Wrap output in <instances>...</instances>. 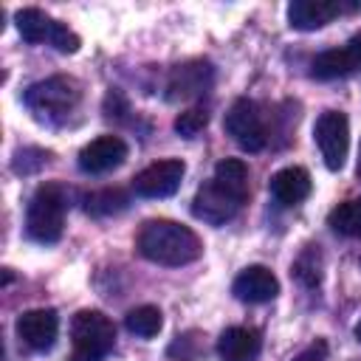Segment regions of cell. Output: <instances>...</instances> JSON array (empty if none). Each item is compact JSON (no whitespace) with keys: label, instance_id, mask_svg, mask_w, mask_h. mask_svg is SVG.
<instances>
[{"label":"cell","instance_id":"obj_1","mask_svg":"<svg viewBox=\"0 0 361 361\" xmlns=\"http://www.w3.org/2000/svg\"><path fill=\"white\" fill-rule=\"evenodd\" d=\"M138 251L144 259L166 268L189 265L203 254L200 237L175 220H147L138 231Z\"/></svg>","mask_w":361,"mask_h":361},{"label":"cell","instance_id":"obj_2","mask_svg":"<svg viewBox=\"0 0 361 361\" xmlns=\"http://www.w3.org/2000/svg\"><path fill=\"white\" fill-rule=\"evenodd\" d=\"M65 226V195L59 186H39L25 209V231L37 243H56Z\"/></svg>","mask_w":361,"mask_h":361},{"label":"cell","instance_id":"obj_3","mask_svg":"<svg viewBox=\"0 0 361 361\" xmlns=\"http://www.w3.org/2000/svg\"><path fill=\"white\" fill-rule=\"evenodd\" d=\"M23 102L39 118H62L79 104V85L71 76H51V79L34 82L25 90Z\"/></svg>","mask_w":361,"mask_h":361},{"label":"cell","instance_id":"obj_4","mask_svg":"<svg viewBox=\"0 0 361 361\" xmlns=\"http://www.w3.org/2000/svg\"><path fill=\"white\" fill-rule=\"evenodd\" d=\"M71 338H73L76 355L99 361L116 344V324L102 310H79L71 322Z\"/></svg>","mask_w":361,"mask_h":361},{"label":"cell","instance_id":"obj_5","mask_svg":"<svg viewBox=\"0 0 361 361\" xmlns=\"http://www.w3.org/2000/svg\"><path fill=\"white\" fill-rule=\"evenodd\" d=\"M223 127L234 138V144L240 149H245V152H259L268 144L265 121H262V116H259V110H257V104L251 99H237L226 110Z\"/></svg>","mask_w":361,"mask_h":361},{"label":"cell","instance_id":"obj_6","mask_svg":"<svg viewBox=\"0 0 361 361\" xmlns=\"http://www.w3.org/2000/svg\"><path fill=\"white\" fill-rule=\"evenodd\" d=\"M319 152L324 158V166L330 172H338L347 161V149H350V121L341 110H324L313 127Z\"/></svg>","mask_w":361,"mask_h":361},{"label":"cell","instance_id":"obj_7","mask_svg":"<svg viewBox=\"0 0 361 361\" xmlns=\"http://www.w3.org/2000/svg\"><path fill=\"white\" fill-rule=\"evenodd\" d=\"M186 175V166L180 158H166V161H155L149 166H144L135 178H133V192L138 197H169L180 189V180Z\"/></svg>","mask_w":361,"mask_h":361},{"label":"cell","instance_id":"obj_8","mask_svg":"<svg viewBox=\"0 0 361 361\" xmlns=\"http://www.w3.org/2000/svg\"><path fill=\"white\" fill-rule=\"evenodd\" d=\"M243 200L234 197L231 192H226L223 186H217L214 180L203 183L197 192H195V200H192V214L203 223H212V226H223L226 220H231L237 212H240Z\"/></svg>","mask_w":361,"mask_h":361},{"label":"cell","instance_id":"obj_9","mask_svg":"<svg viewBox=\"0 0 361 361\" xmlns=\"http://www.w3.org/2000/svg\"><path fill=\"white\" fill-rule=\"evenodd\" d=\"M14 330L25 347L51 350L56 341V333H59V316L51 307H34V310H25L17 316Z\"/></svg>","mask_w":361,"mask_h":361},{"label":"cell","instance_id":"obj_10","mask_svg":"<svg viewBox=\"0 0 361 361\" xmlns=\"http://www.w3.org/2000/svg\"><path fill=\"white\" fill-rule=\"evenodd\" d=\"M361 68V34L350 37L341 48H327L310 62V73L316 79H341Z\"/></svg>","mask_w":361,"mask_h":361},{"label":"cell","instance_id":"obj_11","mask_svg":"<svg viewBox=\"0 0 361 361\" xmlns=\"http://www.w3.org/2000/svg\"><path fill=\"white\" fill-rule=\"evenodd\" d=\"M127 158V144L118 135H99L79 149V169L87 175H104L121 166Z\"/></svg>","mask_w":361,"mask_h":361},{"label":"cell","instance_id":"obj_12","mask_svg":"<svg viewBox=\"0 0 361 361\" xmlns=\"http://www.w3.org/2000/svg\"><path fill=\"white\" fill-rule=\"evenodd\" d=\"M231 290L240 302L259 305V302H271L279 293V282L265 265H248L237 274V279L231 282Z\"/></svg>","mask_w":361,"mask_h":361},{"label":"cell","instance_id":"obj_13","mask_svg":"<svg viewBox=\"0 0 361 361\" xmlns=\"http://www.w3.org/2000/svg\"><path fill=\"white\" fill-rule=\"evenodd\" d=\"M212 65L209 62H183L178 65L172 73H169V82H166V96L169 99H192V96H200L209 90L212 85Z\"/></svg>","mask_w":361,"mask_h":361},{"label":"cell","instance_id":"obj_14","mask_svg":"<svg viewBox=\"0 0 361 361\" xmlns=\"http://www.w3.org/2000/svg\"><path fill=\"white\" fill-rule=\"evenodd\" d=\"M268 189H271V197L279 206H296V203H302L310 195L313 183H310L307 169H302V166H285V169H279V172L271 175Z\"/></svg>","mask_w":361,"mask_h":361},{"label":"cell","instance_id":"obj_15","mask_svg":"<svg viewBox=\"0 0 361 361\" xmlns=\"http://www.w3.org/2000/svg\"><path fill=\"white\" fill-rule=\"evenodd\" d=\"M338 14H341V3L336 0H293L288 6V20L290 28L296 31H316Z\"/></svg>","mask_w":361,"mask_h":361},{"label":"cell","instance_id":"obj_16","mask_svg":"<svg viewBox=\"0 0 361 361\" xmlns=\"http://www.w3.org/2000/svg\"><path fill=\"white\" fill-rule=\"evenodd\" d=\"M262 338L254 327H228L217 338L220 361H257Z\"/></svg>","mask_w":361,"mask_h":361},{"label":"cell","instance_id":"obj_17","mask_svg":"<svg viewBox=\"0 0 361 361\" xmlns=\"http://www.w3.org/2000/svg\"><path fill=\"white\" fill-rule=\"evenodd\" d=\"M17 31L25 42L31 45H39V42H51L54 39V31H56V20H51L45 11L39 8H23L17 11Z\"/></svg>","mask_w":361,"mask_h":361},{"label":"cell","instance_id":"obj_18","mask_svg":"<svg viewBox=\"0 0 361 361\" xmlns=\"http://www.w3.org/2000/svg\"><path fill=\"white\" fill-rule=\"evenodd\" d=\"M212 180L245 203V197H248V166L240 158H223L214 166Z\"/></svg>","mask_w":361,"mask_h":361},{"label":"cell","instance_id":"obj_19","mask_svg":"<svg viewBox=\"0 0 361 361\" xmlns=\"http://www.w3.org/2000/svg\"><path fill=\"white\" fill-rule=\"evenodd\" d=\"M327 223H330L333 231H338L344 237H361V197L338 203L327 214Z\"/></svg>","mask_w":361,"mask_h":361},{"label":"cell","instance_id":"obj_20","mask_svg":"<svg viewBox=\"0 0 361 361\" xmlns=\"http://www.w3.org/2000/svg\"><path fill=\"white\" fill-rule=\"evenodd\" d=\"M164 319H161V310L155 305H141V307H133L127 316H124V327L141 338H152L158 336Z\"/></svg>","mask_w":361,"mask_h":361},{"label":"cell","instance_id":"obj_21","mask_svg":"<svg viewBox=\"0 0 361 361\" xmlns=\"http://www.w3.org/2000/svg\"><path fill=\"white\" fill-rule=\"evenodd\" d=\"M293 276L302 285H307V288H316L319 285V279H322V254H319L316 245H307L299 254V259L293 262Z\"/></svg>","mask_w":361,"mask_h":361},{"label":"cell","instance_id":"obj_22","mask_svg":"<svg viewBox=\"0 0 361 361\" xmlns=\"http://www.w3.org/2000/svg\"><path fill=\"white\" fill-rule=\"evenodd\" d=\"M127 206V195L121 189H104V192H93L87 197V212L90 214H116Z\"/></svg>","mask_w":361,"mask_h":361},{"label":"cell","instance_id":"obj_23","mask_svg":"<svg viewBox=\"0 0 361 361\" xmlns=\"http://www.w3.org/2000/svg\"><path fill=\"white\" fill-rule=\"evenodd\" d=\"M206 124H209V113L200 110V107H189V110L178 113V118H175V133L183 135V138H195Z\"/></svg>","mask_w":361,"mask_h":361},{"label":"cell","instance_id":"obj_24","mask_svg":"<svg viewBox=\"0 0 361 361\" xmlns=\"http://www.w3.org/2000/svg\"><path fill=\"white\" fill-rule=\"evenodd\" d=\"M51 45H54L56 51H62V54H73V51H79V37H76V34H73L68 25L56 23V31H54Z\"/></svg>","mask_w":361,"mask_h":361},{"label":"cell","instance_id":"obj_25","mask_svg":"<svg viewBox=\"0 0 361 361\" xmlns=\"http://www.w3.org/2000/svg\"><path fill=\"white\" fill-rule=\"evenodd\" d=\"M293 361H327V341H324V338H316V341L307 344Z\"/></svg>","mask_w":361,"mask_h":361},{"label":"cell","instance_id":"obj_26","mask_svg":"<svg viewBox=\"0 0 361 361\" xmlns=\"http://www.w3.org/2000/svg\"><path fill=\"white\" fill-rule=\"evenodd\" d=\"M355 172H358V178H361V147H358V166H355Z\"/></svg>","mask_w":361,"mask_h":361},{"label":"cell","instance_id":"obj_27","mask_svg":"<svg viewBox=\"0 0 361 361\" xmlns=\"http://www.w3.org/2000/svg\"><path fill=\"white\" fill-rule=\"evenodd\" d=\"M355 338H358V341H361V322H358V324H355Z\"/></svg>","mask_w":361,"mask_h":361}]
</instances>
